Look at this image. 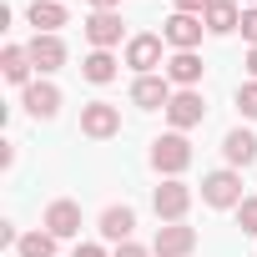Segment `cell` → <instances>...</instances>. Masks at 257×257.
<instances>
[{
    "instance_id": "6da1fadb",
    "label": "cell",
    "mask_w": 257,
    "mask_h": 257,
    "mask_svg": "<svg viewBox=\"0 0 257 257\" xmlns=\"http://www.w3.org/2000/svg\"><path fill=\"white\" fill-rule=\"evenodd\" d=\"M202 202L212 212H237L247 197H242V172L237 167H222V172H207L202 177Z\"/></svg>"
},
{
    "instance_id": "7a4b0ae2",
    "label": "cell",
    "mask_w": 257,
    "mask_h": 257,
    "mask_svg": "<svg viewBox=\"0 0 257 257\" xmlns=\"http://www.w3.org/2000/svg\"><path fill=\"white\" fill-rule=\"evenodd\" d=\"M152 167H157L162 177H182V172L192 167V142H187V132L157 137V142H152Z\"/></svg>"
},
{
    "instance_id": "3957f363",
    "label": "cell",
    "mask_w": 257,
    "mask_h": 257,
    "mask_svg": "<svg viewBox=\"0 0 257 257\" xmlns=\"http://www.w3.org/2000/svg\"><path fill=\"white\" fill-rule=\"evenodd\" d=\"M187 207H192V187L182 177H167L157 192H152V212L162 222H187Z\"/></svg>"
},
{
    "instance_id": "277c9868",
    "label": "cell",
    "mask_w": 257,
    "mask_h": 257,
    "mask_svg": "<svg viewBox=\"0 0 257 257\" xmlns=\"http://www.w3.org/2000/svg\"><path fill=\"white\" fill-rule=\"evenodd\" d=\"M116 132H121V106H111V101H86L81 106V137L111 142Z\"/></svg>"
},
{
    "instance_id": "5b68a950",
    "label": "cell",
    "mask_w": 257,
    "mask_h": 257,
    "mask_svg": "<svg viewBox=\"0 0 257 257\" xmlns=\"http://www.w3.org/2000/svg\"><path fill=\"white\" fill-rule=\"evenodd\" d=\"M81 31H86L91 51H111V46H121V36H126V21H121L116 11H91Z\"/></svg>"
},
{
    "instance_id": "8992f818",
    "label": "cell",
    "mask_w": 257,
    "mask_h": 257,
    "mask_svg": "<svg viewBox=\"0 0 257 257\" xmlns=\"http://www.w3.org/2000/svg\"><path fill=\"white\" fill-rule=\"evenodd\" d=\"M41 227H46L56 242H66V237H81V202H71V197H56V202L46 207Z\"/></svg>"
},
{
    "instance_id": "52a82bcc",
    "label": "cell",
    "mask_w": 257,
    "mask_h": 257,
    "mask_svg": "<svg viewBox=\"0 0 257 257\" xmlns=\"http://www.w3.org/2000/svg\"><path fill=\"white\" fill-rule=\"evenodd\" d=\"M192 247H197V227H187V222H162L152 237L157 257H192Z\"/></svg>"
},
{
    "instance_id": "ba28073f",
    "label": "cell",
    "mask_w": 257,
    "mask_h": 257,
    "mask_svg": "<svg viewBox=\"0 0 257 257\" xmlns=\"http://www.w3.org/2000/svg\"><path fill=\"white\" fill-rule=\"evenodd\" d=\"M162 46H167L162 36H132V41H126V56H121V61L132 66L137 76H157V66H167V61H162Z\"/></svg>"
},
{
    "instance_id": "9c48e42d",
    "label": "cell",
    "mask_w": 257,
    "mask_h": 257,
    "mask_svg": "<svg viewBox=\"0 0 257 257\" xmlns=\"http://www.w3.org/2000/svg\"><path fill=\"white\" fill-rule=\"evenodd\" d=\"M167 121H172V132H192V126H202V121H207L202 91H177V96L167 101Z\"/></svg>"
},
{
    "instance_id": "30bf717a",
    "label": "cell",
    "mask_w": 257,
    "mask_h": 257,
    "mask_svg": "<svg viewBox=\"0 0 257 257\" xmlns=\"http://www.w3.org/2000/svg\"><path fill=\"white\" fill-rule=\"evenodd\" d=\"M202 16H182V11H172L167 16V26H162V41L172 46V51H197L202 46Z\"/></svg>"
},
{
    "instance_id": "8fae6325",
    "label": "cell",
    "mask_w": 257,
    "mask_h": 257,
    "mask_svg": "<svg viewBox=\"0 0 257 257\" xmlns=\"http://www.w3.org/2000/svg\"><path fill=\"white\" fill-rule=\"evenodd\" d=\"M202 71H207V66H202V56H197V51H172V56H167V66H162V76H167L177 91H197Z\"/></svg>"
},
{
    "instance_id": "7c38bea8",
    "label": "cell",
    "mask_w": 257,
    "mask_h": 257,
    "mask_svg": "<svg viewBox=\"0 0 257 257\" xmlns=\"http://www.w3.org/2000/svg\"><path fill=\"white\" fill-rule=\"evenodd\" d=\"M172 96H177V91H172L167 76H137V81H132V106H142V111H167Z\"/></svg>"
},
{
    "instance_id": "4fadbf2b",
    "label": "cell",
    "mask_w": 257,
    "mask_h": 257,
    "mask_svg": "<svg viewBox=\"0 0 257 257\" xmlns=\"http://www.w3.org/2000/svg\"><path fill=\"white\" fill-rule=\"evenodd\" d=\"M21 106H26L36 121H51V116L61 111V86H51V81H31V86L21 91Z\"/></svg>"
},
{
    "instance_id": "5bb4252c",
    "label": "cell",
    "mask_w": 257,
    "mask_h": 257,
    "mask_svg": "<svg viewBox=\"0 0 257 257\" xmlns=\"http://www.w3.org/2000/svg\"><path fill=\"white\" fill-rule=\"evenodd\" d=\"M31 66L41 71V76H51V71H61L66 66V41L61 36H31Z\"/></svg>"
},
{
    "instance_id": "9a60e30c",
    "label": "cell",
    "mask_w": 257,
    "mask_h": 257,
    "mask_svg": "<svg viewBox=\"0 0 257 257\" xmlns=\"http://www.w3.org/2000/svg\"><path fill=\"white\" fill-rule=\"evenodd\" d=\"M132 232H137V212L126 207V202L101 212V237H106V242H116V247H121V242H132Z\"/></svg>"
},
{
    "instance_id": "2e32d148",
    "label": "cell",
    "mask_w": 257,
    "mask_h": 257,
    "mask_svg": "<svg viewBox=\"0 0 257 257\" xmlns=\"http://www.w3.org/2000/svg\"><path fill=\"white\" fill-rule=\"evenodd\" d=\"M222 157H227V167H237V172L252 167V162H257V137L242 132V126H237V132H227V137H222Z\"/></svg>"
},
{
    "instance_id": "e0dca14e",
    "label": "cell",
    "mask_w": 257,
    "mask_h": 257,
    "mask_svg": "<svg viewBox=\"0 0 257 257\" xmlns=\"http://www.w3.org/2000/svg\"><path fill=\"white\" fill-rule=\"evenodd\" d=\"M26 21L36 26V36H56L71 16H66V6H61V0H36V6L26 11Z\"/></svg>"
},
{
    "instance_id": "ac0fdd59",
    "label": "cell",
    "mask_w": 257,
    "mask_h": 257,
    "mask_svg": "<svg viewBox=\"0 0 257 257\" xmlns=\"http://www.w3.org/2000/svg\"><path fill=\"white\" fill-rule=\"evenodd\" d=\"M31 71H36V66H31V51H26V46H6V51H0V76H6L11 86L26 91V86H31Z\"/></svg>"
},
{
    "instance_id": "d6986e66",
    "label": "cell",
    "mask_w": 257,
    "mask_h": 257,
    "mask_svg": "<svg viewBox=\"0 0 257 257\" xmlns=\"http://www.w3.org/2000/svg\"><path fill=\"white\" fill-rule=\"evenodd\" d=\"M202 26H207V36H232V31L242 26L237 0H212V6H207V16H202Z\"/></svg>"
},
{
    "instance_id": "ffe728a7",
    "label": "cell",
    "mask_w": 257,
    "mask_h": 257,
    "mask_svg": "<svg viewBox=\"0 0 257 257\" xmlns=\"http://www.w3.org/2000/svg\"><path fill=\"white\" fill-rule=\"evenodd\" d=\"M81 76H86L91 86H111V81L121 76V61H116L111 51H91V56L81 61Z\"/></svg>"
},
{
    "instance_id": "44dd1931",
    "label": "cell",
    "mask_w": 257,
    "mask_h": 257,
    "mask_svg": "<svg viewBox=\"0 0 257 257\" xmlns=\"http://www.w3.org/2000/svg\"><path fill=\"white\" fill-rule=\"evenodd\" d=\"M16 252H21V257H56V237H51L46 227H41V232H21Z\"/></svg>"
},
{
    "instance_id": "7402d4cb",
    "label": "cell",
    "mask_w": 257,
    "mask_h": 257,
    "mask_svg": "<svg viewBox=\"0 0 257 257\" xmlns=\"http://www.w3.org/2000/svg\"><path fill=\"white\" fill-rule=\"evenodd\" d=\"M237 111H242L247 121H257V81H247V86H237Z\"/></svg>"
},
{
    "instance_id": "603a6c76",
    "label": "cell",
    "mask_w": 257,
    "mask_h": 257,
    "mask_svg": "<svg viewBox=\"0 0 257 257\" xmlns=\"http://www.w3.org/2000/svg\"><path fill=\"white\" fill-rule=\"evenodd\" d=\"M237 227H242L247 237H257V197H247V202L237 207Z\"/></svg>"
},
{
    "instance_id": "cb8c5ba5",
    "label": "cell",
    "mask_w": 257,
    "mask_h": 257,
    "mask_svg": "<svg viewBox=\"0 0 257 257\" xmlns=\"http://www.w3.org/2000/svg\"><path fill=\"white\" fill-rule=\"evenodd\" d=\"M237 31H242V36L257 46V6H242V26H237Z\"/></svg>"
},
{
    "instance_id": "d4e9b609",
    "label": "cell",
    "mask_w": 257,
    "mask_h": 257,
    "mask_svg": "<svg viewBox=\"0 0 257 257\" xmlns=\"http://www.w3.org/2000/svg\"><path fill=\"white\" fill-rule=\"evenodd\" d=\"M207 6L212 0H172V11H182V16H207Z\"/></svg>"
},
{
    "instance_id": "484cf974",
    "label": "cell",
    "mask_w": 257,
    "mask_h": 257,
    "mask_svg": "<svg viewBox=\"0 0 257 257\" xmlns=\"http://www.w3.org/2000/svg\"><path fill=\"white\" fill-rule=\"evenodd\" d=\"M111 257H152V252H147V247H142V242H121V247H116V252H111Z\"/></svg>"
},
{
    "instance_id": "4316f807",
    "label": "cell",
    "mask_w": 257,
    "mask_h": 257,
    "mask_svg": "<svg viewBox=\"0 0 257 257\" xmlns=\"http://www.w3.org/2000/svg\"><path fill=\"white\" fill-rule=\"evenodd\" d=\"M71 257H111V252H106V247H101V242H81V247H76V252H71Z\"/></svg>"
},
{
    "instance_id": "83f0119b",
    "label": "cell",
    "mask_w": 257,
    "mask_h": 257,
    "mask_svg": "<svg viewBox=\"0 0 257 257\" xmlns=\"http://www.w3.org/2000/svg\"><path fill=\"white\" fill-rule=\"evenodd\" d=\"M16 167V142H0V172Z\"/></svg>"
},
{
    "instance_id": "f1b7e54d",
    "label": "cell",
    "mask_w": 257,
    "mask_h": 257,
    "mask_svg": "<svg viewBox=\"0 0 257 257\" xmlns=\"http://www.w3.org/2000/svg\"><path fill=\"white\" fill-rule=\"evenodd\" d=\"M16 242H21V232H16L11 222H0V247H16Z\"/></svg>"
},
{
    "instance_id": "f546056e",
    "label": "cell",
    "mask_w": 257,
    "mask_h": 257,
    "mask_svg": "<svg viewBox=\"0 0 257 257\" xmlns=\"http://www.w3.org/2000/svg\"><path fill=\"white\" fill-rule=\"evenodd\" d=\"M121 0H91V11H116Z\"/></svg>"
},
{
    "instance_id": "4dcf8cb0",
    "label": "cell",
    "mask_w": 257,
    "mask_h": 257,
    "mask_svg": "<svg viewBox=\"0 0 257 257\" xmlns=\"http://www.w3.org/2000/svg\"><path fill=\"white\" fill-rule=\"evenodd\" d=\"M247 71H252V81H257V46L247 51Z\"/></svg>"
}]
</instances>
